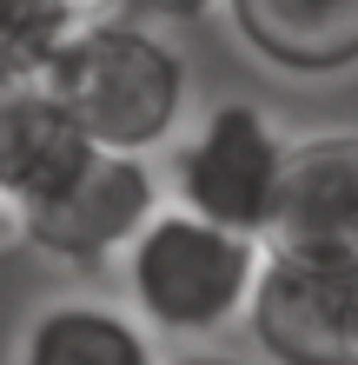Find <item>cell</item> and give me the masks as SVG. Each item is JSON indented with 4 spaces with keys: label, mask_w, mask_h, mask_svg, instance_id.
<instances>
[{
    "label": "cell",
    "mask_w": 358,
    "mask_h": 365,
    "mask_svg": "<svg viewBox=\"0 0 358 365\" xmlns=\"http://www.w3.org/2000/svg\"><path fill=\"white\" fill-rule=\"evenodd\" d=\"M252 60L292 80H332L358 67V0H226Z\"/></svg>",
    "instance_id": "cell-8"
},
{
    "label": "cell",
    "mask_w": 358,
    "mask_h": 365,
    "mask_svg": "<svg viewBox=\"0 0 358 365\" xmlns=\"http://www.w3.org/2000/svg\"><path fill=\"white\" fill-rule=\"evenodd\" d=\"M166 200H159V180L146 153H113V146H93L87 166L73 180H60L47 200L7 212L14 232L27 240L33 252H47L60 266H107V259H126V246L146 232Z\"/></svg>",
    "instance_id": "cell-5"
},
{
    "label": "cell",
    "mask_w": 358,
    "mask_h": 365,
    "mask_svg": "<svg viewBox=\"0 0 358 365\" xmlns=\"http://www.w3.org/2000/svg\"><path fill=\"white\" fill-rule=\"evenodd\" d=\"M47 87L73 106V120L93 133V146L113 153H153L186 120V60L133 14H93L67 47L47 60Z\"/></svg>",
    "instance_id": "cell-1"
},
{
    "label": "cell",
    "mask_w": 358,
    "mask_h": 365,
    "mask_svg": "<svg viewBox=\"0 0 358 365\" xmlns=\"http://www.w3.org/2000/svg\"><path fill=\"white\" fill-rule=\"evenodd\" d=\"M246 332L272 365H358V252L265 246Z\"/></svg>",
    "instance_id": "cell-4"
},
{
    "label": "cell",
    "mask_w": 358,
    "mask_h": 365,
    "mask_svg": "<svg viewBox=\"0 0 358 365\" xmlns=\"http://www.w3.org/2000/svg\"><path fill=\"white\" fill-rule=\"evenodd\" d=\"M285 160H292V140L272 126L265 106L219 100L173 146V206H193L233 232L265 240L279 186H285Z\"/></svg>",
    "instance_id": "cell-3"
},
{
    "label": "cell",
    "mask_w": 358,
    "mask_h": 365,
    "mask_svg": "<svg viewBox=\"0 0 358 365\" xmlns=\"http://www.w3.org/2000/svg\"><path fill=\"white\" fill-rule=\"evenodd\" d=\"M120 266L133 312L159 339H213L246 319L265 266V240L233 232L193 206H159Z\"/></svg>",
    "instance_id": "cell-2"
},
{
    "label": "cell",
    "mask_w": 358,
    "mask_h": 365,
    "mask_svg": "<svg viewBox=\"0 0 358 365\" xmlns=\"http://www.w3.org/2000/svg\"><path fill=\"white\" fill-rule=\"evenodd\" d=\"M0 80H7V73H0Z\"/></svg>",
    "instance_id": "cell-13"
},
{
    "label": "cell",
    "mask_w": 358,
    "mask_h": 365,
    "mask_svg": "<svg viewBox=\"0 0 358 365\" xmlns=\"http://www.w3.org/2000/svg\"><path fill=\"white\" fill-rule=\"evenodd\" d=\"M146 7H159V14H206V7H226V0H146Z\"/></svg>",
    "instance_id": "cell-11"
},
{
    "label": "cell",
    "mask_w": 358,
    "mask_h": 365,
    "mask_svg": "<svg viewBox=\"0 0 358 365\" xmlns=\"http://www.w3.org/2000/svg\"><path fill=\"white\" fill-rule=\"evenodd\" d=\"M14 365H159L153 326L100 299H53L27 319Z\"/></svg>",
    "instance_id": "cell-9"
},
{
    "label": "cell",
    "mask_w": 358,
    "mask_h": 365,
    "mask_svg": "<svg viewBox=\"0 0 358 365\" xmlns=\"http://www.w3.org/2000/svg\"><path fill=\"white\" fill-rule=\"evenodd\" d=\"M0 212H7V206H0Z\"/></svg>",
    "instance_id": "cell-14"
},
{
    "label": "cell",
    "mask_w": 358,
    "mask_h": 365,
    "mask_svg": "<svg viewBox=\"0 0 358 365\" xmlns=\"http://www.w3.org/2000/svg\"><path fill=\"white\" fill-rule=\"evenodd\" d=\"M87 7H93V14H107V7H120V0H87Z\"/></svg>",
    "instance_id": "cell-12"
},
{
    "label": "cell",
    "mask_w": 358,
    "mask_h": 365,
    "mask_svg": "<svg viewBox=\"0 0 358 365\" xmlns=\"http://www.w3.org/2000/svg\"><path fill=\"white\" fill-rule=\"evenodd\" d=\"M87 153H93V133L40 73L0 80V206L7 212L47 200L60 180L87 166Z\"/></svg>",
    "instance_id": "cell-6"
},
{
    "label": "cell",
    "mask_w": 358,
    "mask_h": 365,
    "mask_svg": "<svg viewBox=\"0 0 358 365\" xmlns=\"http://www.w3.org/2000/svg\"><path fill=\"white\" fill-rule=\"evenodd\" d=\"M199 365H206V359H199Z\"/></svg>",
    "instance_id": "cell-15"
},
{
    "label": "cell",
    "mask_w": 358,
    "mask_h": 365,
    "mask_svg": "<svg viewBox=\"0 0 358 365\" xmlns=\"http://www.w3.org/2000/svg\"><path fill=\"white\" fill-rule=\"evenodd\" d=\"M265 246L358 252V133H305V140H292Z\"/></svg>",
    "instance_id": "cell-7"
},
{
    "label": "cell",
    "mask_w": 358,
    "mask_h": 365,
    "mask_svg": "<svg viewBox=\"0 0 358 365\" xmlns=\"http://www.w3.org/2000/svg\"><path fill=\"white\" fill-rule=\"evenodd\" d=\"M93 20L87 0H0V73L27 80Z\"/></svg>",
    "instance_id": "cell-10"
}]
</instances>
